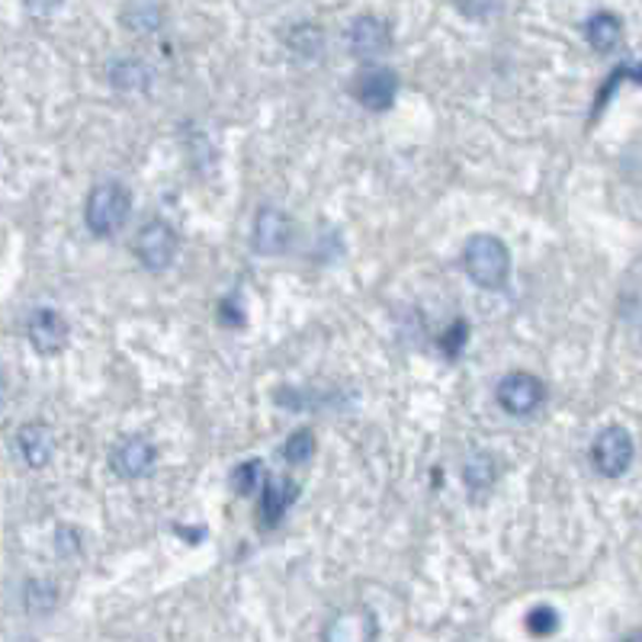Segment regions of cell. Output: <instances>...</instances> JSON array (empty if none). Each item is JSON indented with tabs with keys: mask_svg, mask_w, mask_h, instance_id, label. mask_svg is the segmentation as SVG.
<instances>
[{
	"mask_svg": "<svg viewBox=\"0 0 642 642\" xmlns=\"http://www.w3.org/2000/svg\"><path fill=\"white\" fill-rule=\"evenodd\" d=\"M585 40L591 42V48L601 52V55L617 52L620 42H623V23H620V16H613V13H607V10L595 13V16L585 23Z\"/></svg>",
	"mask_w": 642,
	"mask_h": 642,
	"instance_id": "cell-14",
	"label": "cell"
},
{
	"mask_svg": "<svg viewBox=\"0 0 642 642\" xmlns=\"http://www.w3.org/2000/svg\"><path fill=\"white\" fill-rule=\"evenodd\" d=\"M55 601H58V588L52 582H30L26 585V604H30V610L45 613V610L55 607Z\"/></svg>",
	"mask_w": 642,
	"mask_h": 642,
	"instance_id": "cell-21",
	"label": "cell"
},
{
	"mask_svg": "<svg viewBox=\"0 0 642 642\" xmlns=\"http://www.w3.org/2000/svg\"><path fill=\"white\" fill-rule=\"evenodd\" d=\"M543 396H546L543 383H540L533 373H523V369L501 376V383H498V389H495L498 405H501L508 414H514V418H530V414L543 405Z\"/></svg>",
	"mask_w": 642,
	"mask_h": 642,
	"instance_id": "cell-5",
	"label": "cell"
},
{
	"mask_svg": "<svg viewBox=\"0 0 642 642\" xmlns=\"http://www.w3.org/2000/svg\"><path fill=\"white\" fill-rule=\"evenodd\" d=\"M78 550H80L78 533H75L71 527H62V530H58V553H62V556H75Z\"/></svg>",
	"mask_w": 642,
	"mask_h": 642,
	"instance_id": "cell-23",
	"label": "cell"
},
{
	"mask_svg": "<svg viewBox=\"0 0 642 642\" xmlns=\"http://www.w3.org/2000/svg\"><path fill=\"white\" fill-rule=\"evenodd\" d=\"M466 334H469V324H466L463 319L453 321V324H450V328L441 334V341H438V344H441V351L450 357V361H456V357L463 354V347H466Z\"/></svg>",
	"mask_w": 642,
	"mask_h": 642,
	"instance_id": "cell-22",
	"label": "cell"
},
{
	"mask_svg": "<svg viewBox=\"0 0 642 642\" xmlns=\"http://www.w3.org/2000/svg\"><path fill=\"white\" fill-rule=\"evenodd\" d=\"M633 456H637L633 438H630V431L620 428V424L604 428L601 434L595 438V443H591V463H595V469H598L601 476H607V479L623 476V473L633 466Z\"/></svg>",
	"mask_w": 642,
	"mask_h": 642,
	"instance_id": "cell-3",
	"label": "cell"
},
{
	"mask_svg": "<svg viewBox=\"0 0 642 642\" xmlns=\"http://www.w3.org/2000/svg\"><path fill=\"white\" fill-rule=\"evenodd\" d=\"M132 209V197L122 184H100L90 190V197L84 202V222L97 239H113L125 225Z\"/></svg>",
	"mask_w": 642,
	"mask_h": 642,
	"instance_id": "cell-2",
	"label": "cell"
},
{
	"mask_svg": "<svg viewBox=\"0 0 642 642\" xmlns=\"http://www.w3.org/2000/svg\"><path fill=\"white\" fill-rule=\"evenodd\" d=\"M321 640L331 642H366L376 640V617L363 607L341 610L321 633Z\"/></svg>",
	"mask_w": 642,
	"mask_h": 642,
	"instance_id": "cell-11",
	"label": "cell"
},
{
	"mask_svg": "<svg viewBox=\"0 0 642 642\" xmlns=\"http://www.w3.org/2000/svg\"><path fill=\"white\" fill-rule=\"evenodd\" d=\"M498 479V466H495V460H491V453H473L469 460H466V466H463V482H466V488L469 491H488L491 485Z\"/></svg>",
	"mask_w": 642,
	"mask_h": 642,
	"instance_id": "cell-16",
	"label": "cell"
},
{
	"mask_svg": "<svg viewBox=\"0 0 642 642\" xmlns=\"http://www.w3.org/2000/svg\"><path fill=\"white\" fill-rule=\"evenodd\" d=\"M463 270L482 289H505L511 277V251L495 235H473L463 247Z\"/></svg>",
	"mask_w": 642,
	"mask_h": 642,
	"instance_id": "cell-1",
	"label": "cell"
},
{
	"mask_svg": "<svg viewBox=\"0 0 642 642\" xmlns=\"http://www.w3.org/2000/svg\"><path fill=\"white\" fill-rule=\"evenodd\" d=\"M16 450H20V456H23V463H26L30 469L48 466V463H52V453H55L52 431H48L45 424H40V421L23 424V428L16 431Z\"/></svg>",
	"mask_w": 642,
	"mask_h": 642,
	"instance_id": "cell-12",
	"label": "cell"
},
{
	"mask_svg": "<svg viewBox=\"0 0 642 642\" xmlns=\"http://www.w3.org/2000/svg\"><path fill=\"white\" fill-rule=\"evenodd\" d=\"M347 48L361 62H376L392 48V33L379 16H357L347 30Z\"/></svg>",
	"mask_w": 642,
	"mask_h": 642,
	"instance_id": "cell-8",
	"label": "cell"
},
{
	"mask_svg": "<svg viewBox=\"0 0 642 642\" xmlns=\"http://www.w3.org/2000/svg\"><path fill=\"white\" fill-rule=\"evenodd\" d=\"M316 456V434L309 428H299L289 434V441L283 443V460L289 466H306Z\"/></svg>",
	"mask_w": 642,
	"mask_h": 642,
	"instance_id": "cell-19",
	"label": "cell"
},
{
	"mask_svg": "<svg viewBox=\"0 0 642 642\" xmlns=\"http://www.w3.org/2000/svg\"><path fill=\"white\" fill-rule=\"evenodd\" d=\"M155 446L145 441V438H122L113 453H110V466L120 479H145L152 469H155Z\"/></svg>",
	"mask_w": 642,
	"mask_h": 642,
	"instance_id": "cell-9",
	"label": "cell"
},
{
	"mask_svg": "<svg viewBox=\"0 0 642 642\" xmlns=\"http://www.w3.org/2000/svg\"><path fill=\"white\" fill-rule=\"evenodd\" d=\"M292 241V222L283 209L274 206H261L254 215V229H251V247L261 257H277L289 247Z\"/></svg>",
	"mask_w": 642,
	"mask_h": 642,
	"instance_id": "cell-6",
	"label": "cell"
},
{
	"mask_svg": "<svg viewBox=\"0 0 642 642\" xmlns=\"http://www.w3.org/2000/svg\"><path fill=\"white\" fill-rule=\"evenodd\" d=\"M460 7H463V13H469V16H488V13L498 7V0H460Z\"/></svg>",
	"mask_w": 642,
	"mask_h": 642,
	"instance_id": "cell-24",
	"label": "cell"
},
{
	"mask_svg": "<svg viewBox=\"0 0 642 642\" xmlns=\"http://www.w3.org/2000/svg\"><path fill=\"white\" fill-rule=\"evenodd\" d=\"M26 337H30L36 354L52 357L68 344V321L62 319V312H55V309H36L26 321Z\"/></svg>",
	"mask_w": 642,
	"mask_h": 642,
	"instance_id": "cell-10",
	"label": "cell"
},
{
	"mask_svg": "<svg viewBox=\"0 0 642 642\" xmlns=\"http://www.w3.org/2000/svg\"><path fill=\"white\" fill-rule=\"evenodd\" d=\"M351 93L369 113H383V110H392V103L399 97V78L389 68H369V71L354 78Z\"/></svg>",
	"mask_w": 642,
	"mask_h": 642,
	"instance_id": "cell-7",
	"label": "cell"
},
{
	"mask_svg": "<svg viewBox=\"0 0 642 642\" xmlns=\"http://www.w3.org/2000/svg\"><path fill=\"white\" fill-rule=\"evenodd\" d=\"M155 80V71L139 62V58H117L110 65V84L122 90V93H139V90H148Z\"/></svg>",
	"mask_w": 642,
	"mask_h": 642,
	"instance_id": "cell-15",
	"label": "cell"
},
{
	"mask_svg": "<svg viewBox=\"0 0 642 642\" xmlns=\"http://www.w3.org/2000/svg\"><path fill=\"white\" fill-rule=\"evenodd\" d=\"M289 48H292V55L296 58H309V62H316L321 55V33L319 26H312V23H299V26H292V33H289Z\"/></svg>",
	"mask_w": 642,
	"mask_h": 642,
	"instance_id": "cell-18",
	"label": "cell"
},
{
	"mask_svg": "<svg viewBox=\"0 0 642 642\" xmlns=\"http://www.w3.org/2000/svg\"><path fill=\"white\" fill-rule=\"evenodd\" d=\"M135 257L142 261L145 270L160 274L174 264L177 257V232L164 222V219H152L139 229L135 235Z\"/></svg>",
	"mask_w": 642,
	"mask_h": 642,
	"instance_id": "cell-4",
	"label": "cell"
},
{
	"mask_svg": "<svg viewBox=\"0 0 642 642\" xmlns=\"http://www.w3.org/2000/svg\"><path fill=\"white\" fill-rule=\"evenodd\" d=\"M296 498H299V485L292 479H267V485L261 488V514H264V521H283Z\"/></svg>",
	"mask_w": 642,
	"mask_h": 642,
	"instance_id": "cell-13",
	"label": "cell"
},
{
	"mask_svg": "<svg viewBox=\"0 0 642 642\" xmlns=\"http://www.w3.org/2000/svg\"><path fill=\"white\" fill-rule=\"evenodd\" d=\"M527 630L533 633V637H553L556 630H560V613L553 610V607H533L530 613H527Z\"/></svg>",
	"mask_w": 642,
	"mask_h": 642,
	"instance_id": "cell-20",
	"label": "cell"
},
{
	"mask_svg": "<svg viewBox=\"0 0 642 642\" xmlns=\"http://www.w3.org/2000/svg\"><path fill=\"white\" fill-rule=\"evenodd\" d=\"M232 485H235V491H239L241 498L261 491V488L267 485V469H264V463H261V460H244V463H239L235 473H232Z\"/></svg>",
	"mask_w": 642,
	"mask_h": 642,
	"instance_id": "cell-17",
	"label": "cell"
},
{
	"mask_svg": "<svg viewBox=\"0 0 642 642\" xmlns=\"http://www.w3.org/2000/svg\"><path fill=\"white\" fill-rule=\"evenodd\" d=\"M58 3L62 0H23V7H26V13L30 16H48V13H55L58 10Z\"/></svg>",
	"mask_w": 642,
	"mask_h": 642,
	"instance_id": "cell-25",
	"label": "cell"
}]
</instances>
